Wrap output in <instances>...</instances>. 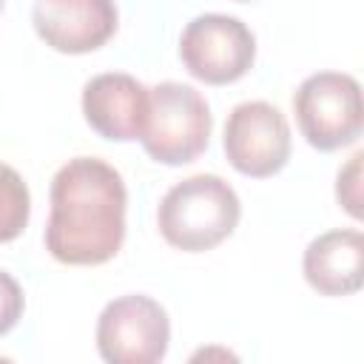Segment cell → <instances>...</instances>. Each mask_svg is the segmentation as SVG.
<instances>
[{"label": "cell", "mask_w": 364, "mask_h": 364, "mask_svg": "<svg viewBox=\"0 0 364 364\" xmlns=\"http://www.w3.org/2000/svg\"><path fill=\"white\" fill-rule=\"evenodd\" d=\"M304 279L321 296H350L364 282V236L355 228L327 230L304 250Z\"/></svg>", "instance_id": "obj_10"}, {"label": "cell", "mask_w": 364, "mask_h": 364, "mask_svg": "<svg viewBox=\"0 0 364 364\" xmlns=\"http://www.w3.org/2000/svg\"><path fill=\"white\" fill-rule=\"evenodd\" d=\"M236 3H247V0H236Z\"/></svg>", "instance_id": "obj_15"}, {"label": "cell", "mask_w": 364, "mask_h": 364, "mask_svg": "<svg viewBox=\"0 0 364 364\" xmlns=\"http://www.w3.org/2000/svg\"><path fill=\"white\" fill-rule=\"evenodd\" d=\"M179 57L191 77L208 85L242 80L256 60L253 31L230 14H199L179 37Z\"/></svg>", "instance_id": "obj_5"}, {"label": "cell", "mask_w": 364, "mask_h": 364, "mask_svg": "<svg viewBox=\"0 0 364 364\" xmlns=\"http://www.w3.org/2000/svg\"><path fill=\"white\" fill-rule=\"evenodd\" d=\"M361 159H364V154L355 151L350 156V162L338 171V182H336V196H338V202L344 205V210L353 219L361 216V191H358V182H361Z\"/></svg>", "instance_id": "obj_12"}, {"label": "cell", "mask_w": 364, "mask_h": 364, "mask_svg": "<svg viewBox=\"0 0 364 364\" xmlns=\"http://www.w3.org/2000/svg\"><path fill=\"white\" fill-rule=\"evenodd\" d=\"M210 128V108L193 85L165 80L148 88V114L139 142L151 159L162 165L193 162L208 148Z\"/></svg>", "instance_id": "obj_3"}, {"label": "cell", "mask_w": 364, "mask_h": 364, "mask_svg": "<svg viewBox=\"0 0 364 364\" xmlns=\"http://www.w3.org/2000/svg\"><path fill=\"white\" fill-rule=\"evenodd\" d=\"M3 3H6V0H0V11H3Z\"/></svg>", "instance_id": "obj_14"}, {"label": "cell", "mask_w": 364, "mask_h": 364, "mask_svg": "<svg viewBox=\"0 0 364 364\" xmlns=\"http://www.w3.org/2000/svg\"><path fill=\"white\" fill-rule=\"evenodd\" d=\"M222 148L239 173L264 179L279 173L290 159V125L276 105L247 100L228 114Z\"/></svg>", "instance_id": "obj_7"}, {"label": "cell", "mask_w": 364, "mask_h": 364, "mask_svg": "<svg viewBox=\"0 0 364 364\" xmlns=\"http://www.w3.org/2000/svg\"><path fill=\"white\" fill-rule=\"evenodd\" d=\"M28 213H31V196L23 176L11 165L0 162V245L17 239L26 230Z\"/></svg>", "instance_id": "obj_11"}, {"label": "cell", "mask_w": 364, "mask_h": 364, "mask_svg": "<svg viewBox=\"0 0 364 364\" xmlns=\"http://www.w3.org/2000/svg\"><path fill=\"white\" fill-rule=\"evenodd\" d=\"M114 0H37L31 23L37 37L63 54H85L105 46L117 31Z\"/></svg>", "instance_id": "obj_8"}, {"label": "cell", "mask_w": 364, "mask_h": 364, "mask_svg": "<svg viewBox=\"0 0 364 364\" xmlns=\"http://www.w3.org/2000/svg\"><path fill=\"white\" fill-rule=\"evenodd\" d=\"M23 307H26V299H23L17 279L0 270V336H6L20 321Z\"/></svg>", "instance_id": "obj_13"}, {"label": "cell", "mask_w": 364, "mask_h": 364, "mask_svg": "<svg viewBox=\"0 0 364 364\" xmlns=\"http://www.w3.org/2000/svg\"><path fill=\"white\" fill-rule=\"evenodd\" d=\"M82 114L105 139H139L148 114V88L125 71L97 74L82 88Z\"/></svg>", "instance_id": "obj_9"}, {"label": "cell", "mask_w": 364, "mask_h": 364, "mask_svg": "<svg viewBox=\"0 0 364 364\" xmlns=\"http://www.w3.org/2000/svg\"><path fill=\"white\" fill-rule=\"evenodd\" d=\"M168 341L165 307L142 293L108 301L97 318V350L108 364H156L165 358Z\"/></svg>", "instance_id": "obj_6"}, {"label": "cell", "mask_w": 364, "mask_h": 364, "mask_svg": "<svg viewBox=\"0 0 364 364\" xmlns=\"http://www.w3.org/2000/svg\"><path fill=\"white\" fill-rule=\"evenodd\" d=\"M242 202L216 173H196L176 182L156 208V225L168 245L202 253L225 242L239 225Z\"/></svg>", "instance_id": "obj_2"}, {"label": "cell", "mask_w": 364, "mask_h": 364, "mask_svg": "<svg viewBox=\"0 0 364 364\" xmlns=\"http://www.w3.org/2000/svg\"><path fill=\"white\" fill-rule=\"evenodd\" d=\"M125 182L97 156L68 159L51 179L46 250L63 264H102L125 239Z\"/></svg>", "instance_id": "obj_1"}, {"label": "cell", "mask_w": 364, "mask_h": 364, "mask_svg": "<svg viewBox=\"0 0 364 364\" xmlns=\"http://www.w3.org/2000/svg\"><path fill=\"white\" fill-rule=\"evenodd\" d=\"M293 111L301 136L318 151H336L361 136V85L350 74H310L293 94Z\"/></svg>", "instance_id": "obj_4"}]
</instances>
